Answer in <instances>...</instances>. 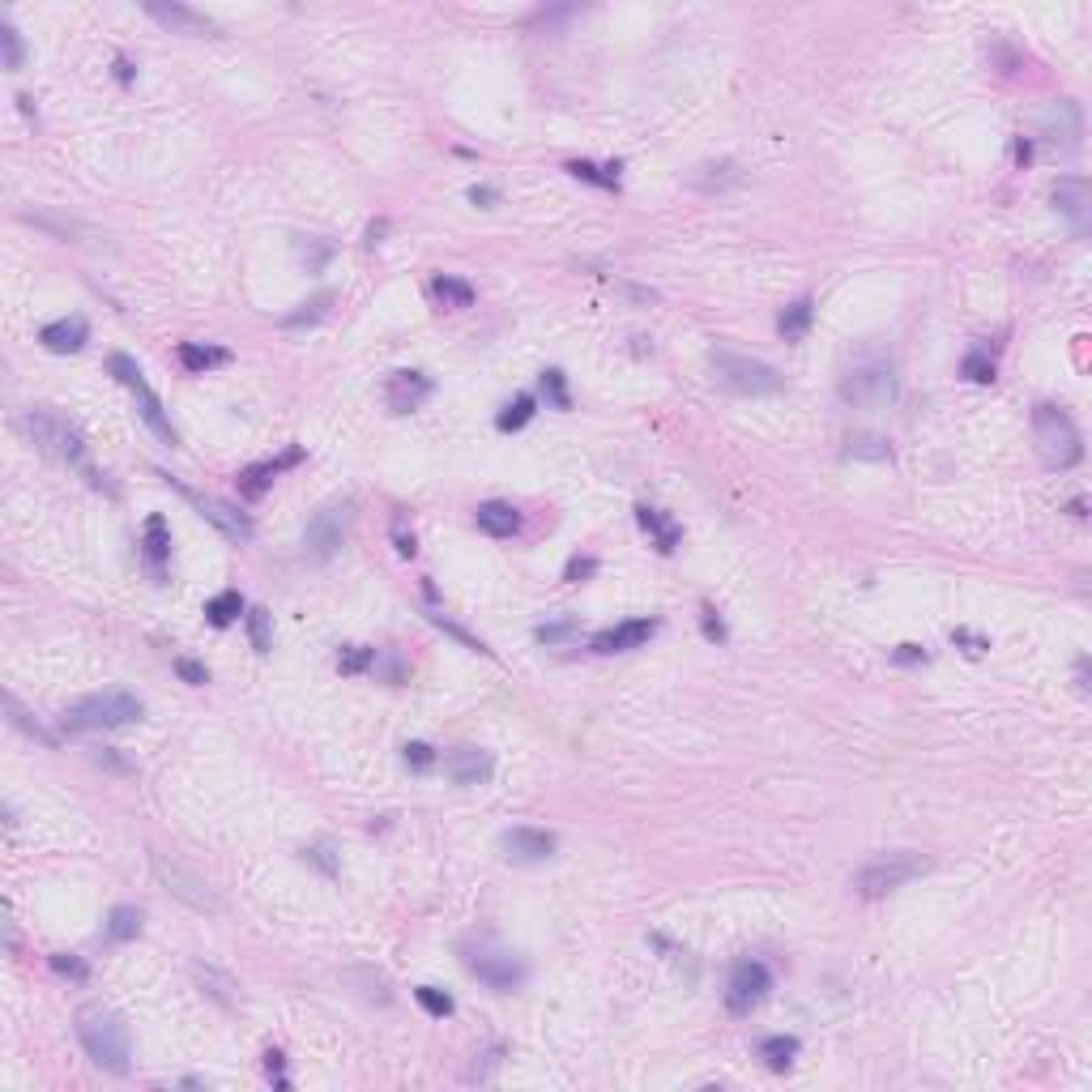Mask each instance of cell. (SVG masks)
Instances as JSON below:
<instances>
[{"label": "cell", "instance_id": "1", "mask_svg": "<svg viewBox=\"0 0 1092 1092\" xmlns=\"http://www.w3.org/2000/svg\"><path fill=\"white\" fill-rule=\"evenodd\" d=\"M77 1041H82V1050L90 1054L94 1067H102V1071H112V1075H129L133 1067V1037H129V1024H124L120 1011H112L107 1003H86V1007H77Z\"/></svg>", "mask_w": 1092, "mask_h": 1092}, {"label": "cell", "instance_id": "2", "mask_svg": "<svg viewBox=\"0 0 1092 1092\" xmlns=\"http://www.w3.org/2000/svg\"><path fill=\"white\" fill-rule=\"evenodd\" d=\"M1033 440H1037V453H1041V465H1046V470H1071V465L1084 461L1080 427H1075L1071 414L1058 406L1033 410Z\"/></svg>", "mask_w": 1092, "mask_h": 1092}, {"label": "cell", "instance_id": "3", "mask_svg": "<svg viewBox=\"0 0 1092 1092\" xmlns=\"http://www.w3.org/2000/svg\"><path fill=\"white\" fill-rule=\"evenodd\" d=\"M141 713H146V704H141L137 695L112 687V692H94V695H82V700L69 704L65 725L69 730H120V725L137 722Z\"/></svg>", "mask_w": 1092, "mask_h": 1092}, {"label": "cell", "instance_id": "4", "mask_svg": "<svg viewBox=\"0 0 1092 1092\" xmlns=\"http://www.w3.org/2000/svg\"><path fill=\"white\" fill-rule=\"evenodd\" d=\"M709 371H713V384L725 393H739V398H769V393H781L786 380L759 359H747V354H734V351H713L709 354Z\"/></svg>", "mask_w": 1092, "mask_h": 1092}, {"label": "cell", "instance_id": "5", "mask_svg": "<svg viewBox=\"0 0 1092 1092\" xmlns=\"http://www.w3.org/2000/svg\"><path fill=\"white\" fill-rule=\"evenodd\" d=\"M926 870H930V862H926L922 853L888 850V853H875V858L858 870V883H853V888H858L862 900H880V897H888V892L905 888L917 875H926Z\"/></svg>", "mask_w": 1092, "mask_h": 1092}, {"label": "cell", "instance_id": "6", "mask_svg": "<svg viewBox=\"0 0 1092 1092\" xmlns=\"http://www.w3.org/2000/svg\"><path fill=\"white\" fill-rule=\"evenodd\" d=\"M22 431L35 440L39 453L60 457V461H73V465L86 461V440H82V431H77L69 418H60L56 410H47V406L26 410V414H22Z\"/></svg>", "mask_w": 1092, "mask_h": 1092}, {"label": "cell", "instance_id": "7", "mask_svg": "<svg viewBox=\"0 0 1092 1092\" xmlns=\"http://www.w3.org/2000/svg\"><path fill=\"white\" fill-rule=\"evenodd\" d=\"M841 398L858 410L892 406V401H897V371H892V363H883V359L853 363L841 380Z\"/></svg>", "mask_w": 1092, "mask_h": 1092}, {"label": "cell", "instance_id": "8", "mask_svg": "<svg viewBox=\"0 0 1092 1092\" xmlns=\"http://www.w3.org/2000/svg\"><path fill=\"white\" fill-rule=\"evenodd\" d=\"M107 371H112V376L120 380L124 389H133V398H137V414H141V423H146L149 431H154L158 440H163V445L176 448V445H179L176 427H171V418L163 414V401L154 398V389L146 384V376H141L137 363H133L129 354H112V359H107Z\"/></svg>", "mask_w": 1092, "mask_h": 1092}, {"label": "cell", "instance_id": "9", "mask_svg": "<svg viewBox=\"0 0 1092 1092\" xmlns=\"http://www.w3.org/2000/svg\"><path fill=\"white\" fill-rule=\"evenodd\" d=\"M351 500H334V504H324L320 512H316L312 521H307L304 529V555L312 559V564H329V559L337 555L346 546V534H351Z\"/></svg>", "mask_w": 1092, "mask_h": 1092}, {"label": "cell", "instance_id": "10", "mask_svg": "<svg viewBox=\"0 0 1092 1092\" xmlns=\"http://www.w3.org/2000/svg\"><path fill=\"white\" fill-rule=\"evenodd\" d=\"M149 866H154L158 883H163L176 900H184L188 909H196V913H218V897H213V888L201 880V875H193V870L179 866V862H167L163 853H154V850H149Z\"/></svg>", "mask_w": 1092, "mask_h": 1092}, {"label": "cell", "instance_id": "11", "mask_svg": "<svg viewBox=\"0 0 1092 1092\" xmlns=\"http://www.w3.org/2000/svg\"><path fill=\"white\" fill-rule=\"evenodd\" d=\"M772 991V973L764 960H734L730 969V981H725V1007L734 1011V1016H747L751 1007H759V1003L769 999Z\"/></svg>", "mask_w": 1092, "mask_h": 1092}, {"label": "cell", "instance_id": "12", "mask_svg": "<svg viewBox=\"0 0 1092 1092\" xmlns=\"http://www.w3.org/2000/svg\"><path fill=\"white\" fill-rule=\"evenodd\" d=\"M465 969H470L482 986H491V991H500V994L517 991L521 981H525V964L512 952H474V956H465Z\"/></svg>", "mask_w": 1092, "mask_h": 1092}, {"label": "cell", "instance_id": "13", "mask_svg": "<svg viewBox=\"0 0 1092 1092\" xmlns=\"http://www.w3.org/2000/svg\"><path fill=\"white\" fill-rule=\"evenodd\" d=\"M167 482H171V487H176V491H179V495H184V500H188V504H193V508H196V512H201V517H205V521H210V525H213V529H218V534H223V538H231V542H248V538H252V525H248V517H240V512H235V508H231V504L205 500V495H196V491L179 487V482H176V478H167Z\"/></svg>", "mask_w": 1092, "mask_h": 1092}, {"label": "cell", "instance_id": "14", "mask_svg": "<svg viewBox=\"0 0 1092 1092\" xmlns=\"http://www.w3.org/2000/svg\"><path fill=\"white\" fill-rule=\"evenodd\" d=\"M146 13L158 22V26H167L171 35H188V39H210L218 35V22H210L205 13L188 9V5H163V0H146Z\"/></svg>", "mask_w": 1092, "mask_h": 1092}, {"label": "cell", "instance_id": "15", "mask_svg": "<svg viewBox=\"0 0 1092 1092\" xmlns=\"http://www.w3.org/2000/svg\"><path fill=\"white\" fill-rule=\"evenodd\" d=\"M1054 205H1058V213L1067 218V226H1071L1075 235H1084L1088 231V223H1092V188H1088V179L1084 176H1063L1054 184Z\"/></svg>", "mask_w": 1092, "mask_h": 1092}, {"label": "cell", "instance_id": "16", "mask_svg": "<svg viewBox=\"0 0 1092 1092\" xmlns=\"http://www.w3.org/2000/svg\"><path fill=\"white\" fill-rule=\"evenodd\" d=\"M500 845H504V858L521 862V866H534V862H546L555 853V836L542 833V828H508L500 836Z\"/></svg>", "mask_w": 1092, "mask_h": 1092}, {"label": "cell", "instance_id": "17", "mask_svg": "<svg viewBox=\"0 0 1092 1092\" xmlns=\"http://www.w3.org/2000/svg\"><path fill=\"white\" fill-rule=\"evenodd\" d=\"M427 398H431V380H427L423 371H393L389 376L384 401H389L393 414H410V410H418Z\"/></svg>", "mask_w": 1092, "mask_h": 1092}, {"label": "cell", "instance_id": "18", "mask_svg": "<svg viewBox=\"0 0 1092 1092\" xmlns=\"http://www.w3.org/2000/svg\"><path fill=\"white\" fill-rule=\"evenodd\" d=\"M39 342H43L52 354H77L86 342H90V324H86V316H60V320H52V324L39 329Z\"/></svg>", "mask_w": 1092, "mask_h": 1092}, {"label": "cell", "instance_id": "19", "mask_svg": "<svg viewBox=\"0 0 1092 1092\" xmlns=\"http://www.w3.org/2000/svg\"><path fill=\"white\" fill-rule=\"evenodd\" d=\"M653 632H658V619H632L619 628H606L593 636V653H628V648L645 645Z\"/></svg>", "mask_w": 1092, "mask_h": 1092}, {"label": "cell", "instance_id": "20", "mask_svg": "<svg viewBox=\"0 0 1092 1092\" xmlns=\"http://www.w3.org/2000/svg\"><path fill=\"white\" fill-rule=\"evenodd\" d=\"M491 769H495V764H491V751H482V747H457V751H448V759H445V772L457 786H478V781L491 777Z\"/></svg>", "mask_w": 1092, "mask_h": 1092}, {"label": "cell", "instance_id": "21", "mask_svg": "<svg viewBox=\"0 0 1092 1092\" xmlns=\"http://www.w3.org/2000/svg\"><path fill=\"white\" fill-rule=\"evenodd\" d=\"M141 555H146L149 572H154V581L163 585V576H167V559H171V534H167V521L163 517H149L146 521V534H141Z\"/></svg>", "mask_w": 1092, "mask_h": 1092}, {"label": "cell", "instance_id": "22", "mask_svg": "<svg viewBox=\"0 0 1092 1092\" xmlns=\"http://www.w3.org/2000/svg\"><path fill=\"white\" fill-rule=\"evenodd\" d=\"M1046 137L1054 141V146H1063V149H1075L1080 146V133H1084V124H1080V107L1075 102H1054L1046 112Z\"/></svg>", "mask_w": 1092, "mask_h": 1092}, {"label": "cell", "instance_id": "23", "mask_svg": "<svg viewBox=\"0 0 1092 1092\" xmlns=\"http://www.w3.org/2000/svg\"><path fill=\"white\" fill-rule=\"evenodd\" d=\"M474 521H478V529H482V534H491V538H512L521 529V512L512 508V504H500V500L478 504Z\"/></svg>", "mask_w": 1092, "mask_h": 1092}, {"label": "cell", "instance_id": "24", "mask_svg": "<svg viewBox=\"0 0 1092 1092\" xmlns=\"http://www.w3.org/2000/svg\"><path fill=\"white\" fill-rule=\"evenodd\" d=\"M193 977H196V986H201L205 994H210L213 1003H223V1007H235V981H231V973H223V969H213V964H201L196 960L193 964Z\"/></svg>", "mask_w": 1092, "mask_h": 1092}, {"label": "cell", "instance_id": "25", "mask_svg": "<svg viewBox=\"0 0 1092 1092\" xmlns=\"http://www.w3.org/2000/svg\"><path fill=\"white\" fill-rule=\"evenodd\" d=\"M30 223L35 226H43V231H56L60 240H73V243H99V240H107V235H99L94 226H86V223H77V218H52V213H26Z\"/></svg>", "mask_w": 1092, "mask_h": 1092}, {"label": "cell", "instance_id": "26", "mask_svg": "<svg viewBox=\"0 0 1092 1092\" xmlns=\"http://www.w3.org/2000/svg\"><path fill=\"white\" fill-rule=\"evenodd\" d=\"M636 521H640V529H645V534H653V542H658L662 555H670V551L679 546V525H670V521L662 517L658 508L640 504V508H636Z\"/></svg>", "mask_w": 1092, "mask_h": 1092}, {"label": "cell", "instance_id": "27", "mask_svg": "<svg viewBox=\"0 0 1092 1092\" xmlns=\"http://www.w3.org/2000/svg\"><path fill=\"white\" fill-rule=\"evenodd\" d=\"M5 713H9V722L18 725V730L26 734V739L43 742V747H56V734L47 730V725L39 722L35 713H26V709H22V700H18V695H5Z\"/></svg>", "mask_w": 1092, "mask_h": 1092}, {"label": "cell", "instance_id": "28", "mask_svg": "<svg viewBox=\"0 0 1092 1092\" xmlns=\"http://www.w3.org/2000/svg\"><path fill=\"white\" fill-rule=\"evenodd\" d=\"M845 457H862V461H892V445L883 440V435L858 431V435L845 440Z\"/></svg>", "mask_w": 1092, "mask_h": 1092}, {"label": "cell", "instance_id": "29", "mask_svg": "<svg viewBox=\"0 0 1092 1092\" xmlns=\"http://www.w3.org/2000/svg\"><path fill=\"white\" fill-rule=\"evenodd\" d=\"M811 316H815V304L811 299H798V304H789L786 312H781V320H777V329H781V337L786 342H798V337L811 329Z\"/></svg>", "mask_w": 1092, "mask_h": 1092}, {"label": "cell", "instance_id": "30", "mask_svg": "<svg viewBox=\"0 0 1092 1092\" xmlns=\"http://www.w3.org/2000/svg\"><path fill=\"white\" fill-rule=\"evenodd\" d=\"M141 935V909L133 905H116L112 917H107V939L112 944H129V939Z\"/></svg>", "mask_w": 1092, "mask_h": 1092}, {"label": "cell", "instance_id": "31", "mask_svg": "<svg viewBox=\"0 0 1092 1092\" xmlns=\"http://www.w3.org/2000/svg\"><path fill=\"white\" fill-rule=\"evenodd\" d=\"M431 295L440 299L445 307H470L474 304V287L461 278H448V273H440V278H431Z\"/></svg>", "mask_w": 1092, "mask_h": 1092}, {"label": "cell", "instance_id": "32", "mask_svg": "<svg viewBox=\"0 0 1092 1092\" xmlns=\"http://www.w3.org/2000/svg\"><path fill=\"white\" fill-rule=\"evenodd\" d=\"M240 615H243V598L235 589H226V593H218V598L205 602V619H210L213 628H226V623H235Z\"/></svg>", "mask_w": 1092, "mask_h": 1092}, {"label": "cell", "instance_id": "33", "mask_svg": "<svg viewBox=\"0 0 1092 1092\" xmlns=\"http://www.w3.org/2000/svg\"><path fill=\"white\" fill-rule=\"evenodd\" d=\"M226 359H231V354L218 351V346H196V342L179 346V363H184L188 371H210V367H218V363H226Z\"/></svg>", "mask_w": 1092, "mask_h": 1092}, {"label": "cell", "instance_id": "34", "mask_svg": "<svg viewBox=\"0 0 1092 1092\" xmlns=\"http://www.w3.org/2000/svg\"><path fill=\"white\" fill-rule=\"evenodd\" d=\"M759 1054L769 1058V1067L786 1071V1067L798 1058V1037H764V1041H759Z\"/></svg>", "mask_w": 1092, "mask_h": 1092}, {"label": "cell", "instance_id": "35", "mask_svg": "<svg viewBox=\"0 0 1092 1092\" xmlns=\"http://www.w3.org/2000/svg\"><path fill=\"white\" fill-rule=\"evenodd\" d=\"M534 406H538V401L529 398V393H521L517 401H508V406L500 410V418H495V427H500V431H521V427H525L529 418H534Z\"/></svg>", "mask_w": 1092, "mask_h": 1092}, {"label": "cell", "instance_id": "36", "mask_svg": "<svg viewBox=\"0 0 1092 1092\" xmlns=\"http://www.w3.org/2000/svg\"><path fill=\"white\" fill-rule=\"evenodd\" d=\"M0 43H5V69L18 73L22 60H26V47H22V35H18V26H13L9 18H0Z\"/></svg>", "mask_w": 1092, "mask_h": 1092}, {"label": "cell", "instance_id": "37", "mask_svg": "<svg viewBox=\"0 0 1092 1092\" xmlns=\"http://www.w3.org/2000/svg\"><path fill=\"white\" fill-rule=\"evenodd\" d=\"M367 666H376V648H363V645H351L337 653V670L342 675H363Z\"/></svg>", "mask_w": 1092, "mask_h": 1092}, {"label": "cell", "instance_id": "38", "mask_svg": "<svg viewBox=\"0 0 1092 1092\" xmlns=\"http://www.w3.org/2000/svg\"><path fill=\"white\" fill-rule=\"evenodd\" d=\"M576 179H589L598 188H619V167H593V163H568Z\"/></svg>", "mask_w": 1092, "mask_h": 1092}, {"label": "cell", "instance_id": "39", "mask_svg": "<svg viewBox=\"0 0 1092 1092\" xmlns=\"http://www.w3.org/2000/svg\"><path fill=\"white\" fill-rule=\"evenodd\" d=\"M542 393H546V401H551L555 410L572 406V398H568V384H564V371H559V367H546L542 371Z\"/></svg>", "mask_w": 1092, "mask_h": 1092}, {"label": "cell", "instance_id": "40", "mask_svg": "<svg viewBox=\"0 0 1092 1092\" xmlns=\"http://www.w3.org/2000/svg\"><path fill=\"white\" fill-rule=\"evenodd\" d=\"M960 371L973 380V384H991V380H994V359L986 351H973V354H964Z\"/></svg>", "mask_w": 1092, "mask_h": 1092}, {"label": "cell", "instance_id": "41", "mask_svg": "<svg viewBox=\"0 0 1092 1092\" xmlns=\"http://www.w3.org/2000/svg\"><path fill=\"white\" fill-rule=\"evenodd\" d=\"M500 1054H504L500 1046H491L487 1054H474V1067L465 1071V1080H470V1084H487L491 1075H495V1067H500Z\"/></svg>", "mask_w": 1092, "mask_h": 1092}, {"label": "cell", "instance_id": "42", "mask_svg": "<svg viewBox=\"0 0 1092 1092\" xmlns=\"http://www.w3.org/2000/svg\"><path fill=\"white\" fill-rule=\"evenodd\" d=\"M414 999L423 1003V1007L431 1011V1016H440V1020H445V1016H453V999H448L445 991H435V986H418V991H414Z\"/></svg>", "mask_w": 1092, "mask_h": 1092}, {"label": "cell", "instance_id": "43", "mask_svg": "<svg viewBox=\"0 0 1092 1092\" xmlns=\"http://www.w3.org/2000/svg\"><path fill=\"white\" fill-rule=\"evenodd\" d=\"M248 636H252V645H257V653H269V615L260 611H248Z\"/></svg>", "mask_w": 1092, "mask_h": 1092}, {"label": "cell", "instance_id": "44", "mask_svg": "<svg viewBox=\"0 0 1092 1092\" xmlns=\"http://www.w3.org/2000/svg\"><path fill=\"white\" fill-rule=\"evenodd\" d=\"M324 307H329V295H316L312 304H304V312H290L287 324H290V329H299V324H316L324 316Z\"/></svg>", "mask_w": 1092, "mask_h": 1092}, {"label": "cell", "instance_id": "45", "mask_svg": "<svg viewBox=\"0 0 1092 1092\" xmlns=\"http://www.w3.org/2000/svg\"><path fill=\"white\" fill-rule=\"evenodd\" d=\"M94 764H99V769H107V772H133V764L116 747H99V751H94Z\"/></svg>", "mask_w": 1092, "mask_h": 1092}, {"label": "cell", "instance_id": "46", "mask_svg": "<svg viewBox=\"0 0 1092 1092\" xmlns=\"http://www.w3.org/2000/svg\"><path fill=\"white\" fill-rule=\"evenodd\" d=\"M304 858H307V862H316V866H320L324 875H337V858H334V850H329V845H307Z\"/></svg>", "mask_w": 1092, "mask_h": 1092}, {"label": "cell", "instance_id": "47", "mask_svg": "<svg viewBox=\"0 0 1092 1092\" xmlns=\"http://www.w3.org/2000/svg\"><path fill=\"white\" fill-rule=\"evenodd\" d=\"M52 969H56V973H65V977H73V981H86V973H90V969H86L82 960H77V956H65V952H56V956H52Z\"/></svg>", "mask_w": 1092, "mask_h": 1092}, {"label": "cell", "instance_id": "48", "mask_svg": "<svg viewBox=\"0 0 1092 1092\" xmlns=\"http://www.w3.org/2000/svg\"><path fill=\"white\" fill-rule=\"evenodd\" d=\"M406 764H410V769H418V772H427L435 764L431 747H427V742H406Z\"/></svg>", "mask_w": 1092, "mask_h": 1092}, {"label": "cell", "instance_id": "49", "mask_svg": "<svg viewBox=\"0 0 1092 1092\" xmlns=\"http://www.w3.org/2000/svg\"><path fill=\"white\" fill-rule=\"evenodd\" d=\"M176 670H179V679H184V683H193V687H201L205 679H210V670H205L201 662H188V658H176Z\"/></svg>", "mask_w": 1092, "mask_h": 1092}, {"label": "cell", "instance_id": "50", "mask_svg": "<svg viewBox=\"0 0 1092 1092\" xmlns=\"http://www.w3.org/2000/svg\"><path fill=\"white\" fill-rule=\"evenodd\" d=\"M393 542H398V551L401 555H414L418 546H414V529H406V521H393Z\"/></svg>", "mask_w": 1092, "mask_h": 1092}, {"label": "cell", "instance_id": "51", "mask_svg": "<svg viewBox=\"0 0 1092 1092\" xmlns=\"http://www.w3.org/2000/svg\"><path fill=\"white\" fill-rule=\"evenodd\" d=\"M892 662H900V666L926 662V648H922V645H900V648H892Z\"/></svg>", "mask_w": 1092, "mask_h": 1092}, {"label": "cell", "instance_id": "52", "mask_svg": "<svg viewBox=\"0 0 1092 1092\" xmlns=\"http://www.w3.org/2000/svg\"><path fill=\"white\" fill-rule=\"evenodd\" d=\"M572 632H576L572 623H551V628H538V640H542V645H555V640H568Z\"/></svg>", "mask_w": 1092, "mask_h": 1092}, {"label": "cell", "instance_id": "53", "mask_svg": "<svg viewBox=\"0 0 1092 1092\" xmlns=\"http://www.w3.org/2000/svg\"><path fill=\"white\" fill-rule=\"evenodd\" d=\"M704 636H709V640H725V628H722V619H717L713 606H704Z\"/></svg>", "mask_w": 1092, "mask_h": 1092}, {"label": "cell", "instance_id": "54", "mask_svg": "<svg viewBox=\"0 0 1092 1092\" xmlns=\"http://www.w3.org/2000/svg\"><path fill=\"white\" fill-rule=\"evenodd\" d=\"M265 1071H269V1080L278 1084V1088H287V1075H282V1054H278V1050H269V1054H265Z\"/></svg>", "mask_w": 1092, "mask_h": 1092}, {"label": "cell", "instance_id": "55", "mask_svg": "<svg viewBox=\"0 0 1092 1092\" xmlns=\"http://www.w3.org/2000/svg\"><path fill=\"white\" fill-rule=\"evenodd\" d=\"M593 568H598L593 559H572V564H568V581H581V576H589Z\"/></svg>", "mask_w": 1092, "mask_h": 1092}, {"label": "cell", "instance_id": "56", "mask_svg": "<svg viewBox=\"0 0 1092 1092\" xmlns=\"http://www.w3.org/2000/svg\"><path fill=\"white\" fill-rule=\"evenodd\" d=\"M470 201L474 205H487V201H495V193H491V188H470Z\"/></svg>", "mask_w": 1092, "mask_h": 1092}, {"label": "cell", "instance_id": "57", "mask_svg": "<svg viewBox=\"0 0 1092 1092\" xmlns=\"http://www.w3.org/2000/svg\"><path fill=\"white\" fill-rule=\"evenodd\" d=\"M116 77H120V82H133V65L124 56H116Z\"/></svg>", "mask_w": 1092, "mask_h": 1092}, {"label": "cell", "instance_id": "58", "mask_svg": "<svg viewBox=\"0 0 1092 1092\" xmlns=\"http://www.w3.org/2000/svg\"><path fill=\"white\" fill-rule=\"evenodd\" d=\"M380 235H384V223H371V231H367V248H376Z\"/></svg>", "mask_w": 1092, "mask_h": 1092}]
</instances>
